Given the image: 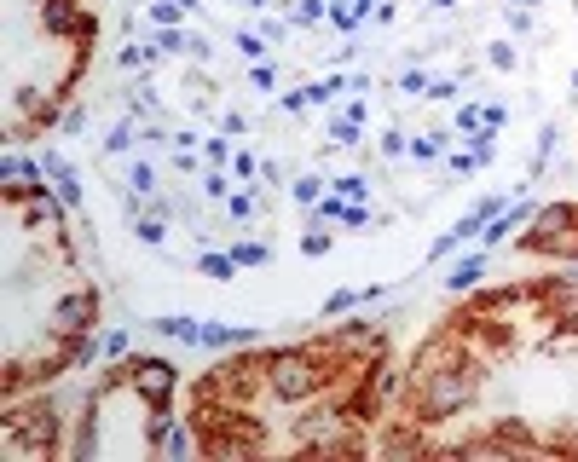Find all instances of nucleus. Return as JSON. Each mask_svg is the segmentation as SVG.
Listing matches in <instances>:
<instances>
[{
    "label": "nucleus",
    "mask_w": 578,
    "mask_h": 462,
    "mask_svg": "<svg viewBox=\"0 0 578 462\" xmlns=\"http://www.w3.org/2000/svg\"><path fill=\"white\" fill-rule=\"evenodd\" d=\"M318 359H324L318 347H278V353H267V388L289 405L312 399L324 388V376H330V370H318Z\"/></svg>",
    "instance_id": "nucleus-1"
},
{
    "label": "nucleus",
    "mask_w": 578,
    "mask_h": 462,
    "mask_svg": "<svg viewBox=\"0 0 578 462\" xmlns=\"http://www.w3.org/2000/svg\"><path fill=\"white\" fill-rule=\"evenodd\" d=\"M122 381H128V388H133L151 410H162L168 393H174V364H168V359H133Z\"/></svg>",
    "instance_id": "nucleus-2"
},
{
    "label": "nucleus",
    "mask_w": 578,
    "mask_h": 462,
    "mask_svg": "<svg viewBox=\"0 0 578 462\" xmlns=\"http://www.w3.org/2000/svg\"><path fill=\"white\" fill-rule=\"evenodd\" d=\"M93 318H99L93 295L75 290V295H64V300L53 307V336H82V329H93Z\"/></svg>",
    "instance_id": "nucleus-3"
},
{
    "label": "nucleus",
    "mask_w": 578,
    "mask_h": 462,
    "mask_svg": "<svg viewBox=\"0 0 578 462\" xmlns=\"http://www.w3.org/2000/svg\"><path fill=\"white\" fill-rule=\"evenodd\" d=\"M544 307H550L567 329H578V272H561L550 290H544Z\"/></svg>",
    "instance_id": "nucleus-4"
},
{
    "label": "nucleus",
    "mask_w": 578,
    "mask_h": 462,
    "mask_svg": "<svg viewBox=\"0 0 578 462\" xmlns=\"http://www.w3.org/2000/svg\"><path fill=\"white\" fill-rule=\"evenodd\" d=\"M24 220L35 231L58 237V226H64V202H53V197H41V191H35V197H24Z\"/></svg>",
    "instance_id": "nucleus-5"
},
{
    "label": "nucleus",
    "mask_w": 578,
    "mask_h": 462,
    "mask_svg": "<svg viewBox=\"0 0 578 462\" xmlns=\"http://www.w3.org/2000/svg\"><path fill=\"white\" fill-rule=\"evenodd\" d=\"M41 24L53 29V35H64V29L82 24V12H75V0H41Z\"/></svg>",
    "instance_id": "nucleus-6"
},
{
    "label": "nucleus",
    "mask_w": 578,
    "mask_h": 462,
    "mask_svg": "<svg viewBox=\"0 0 578 462\" xmlns=\"http://www.w3.org/2000/svg\"><path fill=\"white\" fill-rule=\"evenodd\" d=\"M480 272H486V254H468V260H457V272L446 278V290H451V295L475 290V283H480Z\"/></svg>",
    "instance_id": "nucleus-7"
},
{
    "label": "nucleus",
    "mask_w": 578,
    "mask_h": 462,
    "mask_svg": "<svg viewBox=\"0 0 578 462\" xmlns=\"http://www.w3.org/2000/svg\"><path fill=\"white\" fill-rule=\"evenodd\" d=\"M324 185H330V180H318V173H295V180H289V197L301 202V209H318V202H324Z\"/></svg>",
    "instance_id": "nucleus-8"
},
{
    "label": "nucleus",
    "mask_w": 578,
    "mask_h": 462,
    "mask_svg": "<svg viewBox=\"0 0 578 462\" xmlns=\"http://www.w3.org/2000/svg\"><path fill=\"white\" fill-rule=\"evenodd\" d=\"M156 329H162L168 341H185V347H202V324H197V318H156Z\"/></svg>",
    "instance_id": "nucleus-9"
},
{
    "label": "nucleus",
    "mask_w": 578,
    "mask_h": 462,
    "mask_svg": "<svg viewBox=\"0 0 578 462\" xmlns=\"http://www.w3.org/2000/svg\"><path fill=\"white\" fill-rule=\"evenodd\" d=\"M446 145H451V133H446V127H434V133H416L411 139V156H416V162H440Z\"/></svg>",
    "instance_id": "nucleus-10"
},
{
    "label": "nucleus",
    "mask_w": 578,
    "mask_h": 462,
    "mask_svg": "<svg viewBox=\"0 0 578 462\" xmlns=\"http://www.w3.org/2000/svg\"><path fill=\"white\" fill-rule=\"evenodd\" d=\"M197 266H202V278H214V283H231V272H238V260H231V254H209V249L197 254Z\"/></svg>",
    "instance_id": "nucleus-11"
},
{
    "label": "nucleus",
    "mask_w": 578,
    "mask_h": 462,
    "mask_svg": "<svg viewBox=\"0 0 578 462\" xmlns=\"http://www.w3.org/2000/svg\"><path fill=\"white\" fill-rule=\"evenodd\" d=\"M318 18H330V6H324V0H295V6H289V24H295V29H312Z\"/></svg>",
    "instance_id": "nucleus-12"
},
{
    "label": "nucleus",
    "mask_w": 578,
    "mask_h": 462,
    "mask_svg": "<svg viewBox=\"0 0 578 462\" xmlns=\"http://www.w3.org/2000/svg\"><path fill=\"white\" fill-rule=\"evenodd\" d=\"M99 145H104V156H128V151H133V122H116Z\"/></svg>",
    "instance_id": "nucleus-13"
},
{
    "label": "nucleus",
    "mask_w": 578,
    "mask_h": 462,
    "mask_svg": "<svg viewBox=\"0 0 578 462\" xmlns=\"http://www.w3.org/2000/svg\"><path fill=\"white\" fill-rule=\"evenodd\" d=\"M330 191H336V197H348V202H365L370 197V180H365V173H341V180H330Z\"/></svg>",
    "instance_id": "nucleus-14"
},
{
    "label": "nucleus",
    "mask_w": 578,
    "mask_h": 462,
    "mask_svg": "<svg viewBox=\"0 0 578 462\" xmlns=\"http://www.w3.org/2000/svg\"><path fill=\"white\" fill-rule=\"evenodd\" d=\"M156 445H162L168 457H191V428H168L162 422V439H156Z\"/></svg>",
    "instance_id": "nucleus-15"
},
{
    "label": "nucleus",
    "mask_w": 578,
    "mask_h": 462,
    "mask_svg": "<svg viewBox=\"0 0 578 462\" xmlns=\"http://www.w3.org/2000/svg\"><path fill=\"white\" fill-rule=\"evenodd\" d=\"M145 18H151V24H162V29H174V24L185 18V6H180V0H151Z\"/></svg>",
    "instance_id": "nucleus-16"
},
{
    "label": "nucleus",
    "mask_w": 578,
    "mask_h": 462,
    "mask_svg": "<svg viewBox=\"0 0 578 462\" xmlns=\"http://www.w3.org/2000/svg\"><path fill=\"white\" fill-rule=\"evenodd\" d=\"M197 191H202V197H209V202H220V197H231V173L209 168V173H202V180H197Z\"/></svg>",
    "instance_id": "nucleus-17"
},
{
    "label": "nucleus",
    "mask_w": 578,
    "mask_h": 462,
    "mask_svg": "<svg viewBox=\"0 0 578 462\" xmlns=\"http://www.w3.org/2000/svg\"><path fill=\"white\" fill-rule=\"evenodd\" d=\"M139 243H151V249H162V243H168V209H162V214H151V220H139Z\"/></svg>",
    "instance_id": "nucleus-18"
},
{
    "label": "nucleus",
    "mask_w": 578,
    "mask_h": 462,
    "mask_svg": "<svg viewBox=\"0 0 578 462\" xmlns=\"http://www.w3.org/2000/svg\"><path fill=\"white\" fill-rule=\"evenodd\" d=\"M468 156H475V162H492V156H497L492 127H475V133H468Z\"/></svg>",
    "instance_id": "nucleus-19"
},
{
    "label": "nucleus",
    "mask_w": 578,
    "mask_h": 462,
    "mask_svg": "<svg viewBox=\"0 0 578 462\" xmlns=\"http://www.w3.org/2000/svg\"><path fill=\"white\" fill-rule=\"evenodd\" d=\"M255 209H260V197H255V191H231V197H226V214L238 220V226H243V220L255 214Z\"/></svg>",
    "instance_id": "nucleus-20"
},
{
    "label": "nucleus",
    "mask_w": 578,
    "mask_h": 462,
    "mask_svg": "<svg viewBox=\"0 0 578 462\" xmlns=\"http://www.w3.org/2000/svg\"><path fill=\"white\" fill-rule=\"evenodd\" d=\"M238 53L249 64H260V58H267V35H260V29H238Z\"/></svg>",
    "instance_id": "nucleus-21"
},
{
    "label": "nucleus",
    "mask_w": 578,
    "mask_h": 462,
    "mask_svg": "<svg viewBox=\"0 0 578 462\" xmlns=\"http://www.w3.org/2000/svg\"><path fill=\"white\" fill-rule=\"evenodd\" d=\"M358 127H365V122L336 116V122H330V145H348V151H353V145H358Z\"/></svg>",
    "instance_id": "nucleus-22"
},
{
    "label": "nucleus",
    "mask_w": 578,
    "mask_h": 462,
    "mask_svg": "<svg viewBox=\"0 0 578 462\" xmlns=\"http://www.w3.org/2000/svg\"><path fill=\"white\" fill-rule=\"evenodd\" d=\"M128 185H133V197H156V168H151V162H133Z\"/></svg>",
    "instance_id": "nucleus-23"
},
{
    "label": "nucleus",
    "mask_w": 578,
    "mask_h": 462,
    "mask_svg": "<svg viewBox=\"0 0 578 462\" xmlns=\"http://www.w3.org/2000/svg\"><path fill=\"white\" fill-rule=\"evenodd\" d=\"M231 260H238V266H267L272 249L267 243H238V249H231Z\"/></svg>",
    "instance_id": "nucleus-24"
},
{
    "label": "nucleus",
    "mask_w": 578,
    "mask_h": 462,
    "mask_svg": "<svg viewBox=\"0 0 578 462\" xmlns=\"http://www.w3.org/2000/svg\"><path fill=\"white\" fill-rule=\"evenodd\" d=\"M99 353H104V359H128V329H104V336H99Z\"/></svg>",
    "instance_id": "nucleus-25"
},
{
    "label": "nucleus",
    "mask_w": 578,
    "mask_h": 462,
    "mask_svg": "<svg viewBox=\"0 0 578 462\" xmlns=\"http://www.w3.org/2000/svg\"><path fill=\"white\" fill-rule=\"evenodd\" d=\"M358 300H370V290H365V295H353V290H336L330 300H324V312H330V318H336V312H353Z\"/></svg>",
    "instance_id": "nucleus-26"
},
{
    "label": "nucleus",
    "mask_w": 578,
    "mask_h": 462,
    "mask_svg": "<svg viewBox=\"0 0 578 462\" xmlns=\"http://www.w3.org/2000/svg\"><path fill=\"white\" fill-rule=\"evenodd\" d=\"M249 82H255V93H272V87H278V70L260 58V64H249Z\"/></svg>",
    "instance_id": "nucleus-27"
},
{
    "label": "nucleus",
    "mask_w": 578,
    "mask_h": 462,
    "mask_svg": "<svg viewBox=\"0 0 578 462\" xmlns=\"http://www.w3.org/2000/svg\"><path fill=\"white\" fill-rule=\"evenodd\" d=\"M330 24H336V29H358L365 18H358V12L348 6V0H330Z\"/></svg>",
    "instance_id": "nucleus-28"
},
{
    "label": "nucleus",
    "mask_w": 578,
    "mask_h": 462,
    "mask_svg": "<svg viewBox=\"0 0 578 462\" xmlns=\"http://www.w3.org/2000/svg\"><path fill=\"white\" fill-rule=\"evenodd\" d=\"M18 110H24V116H41V110H46L41 87H18Z\"/></svg>",
    "instance_id": "nucleus-29"
},
{
    "label": "nucleus",
    "mask_w": 578,
    "mask_h": 462,
    "mask_svg": "<svg viewBox=\"0 0 578 462\" xmlns=\"http://www.w3.org/2000/svg\"><path fill=\"white\" fill-rule=\"evenodd\" d=\"M255 173H260V162H255L249 151H238V156H231V180H255Z\"/></svg>",
    "instance_id": "nucleus-30"
},
{
    "label": "nucleus",
    "mask_w": 578,
    "mask_h": 462,
    "mask_svg": "<svg viewBox=\"0 0 578 462\" xmlns=\"http://www.w3.org/2000/svg\"><path fill=\"white\" fill-rule=\"evenodd\" d=\"M405 151H411V145H405V133H399V127H387V133H382V156L394 162V156H405Z\"/></svg>",
    "instance_id": "nucleus-31"
},
{
    "label": "nucleus",
    "mask_w": 578,
    "mask_h": 462,
    "mask_svg": "<svg viewBox=\"0 0 578 462\" xmlns=\"http://www.w3.org/2000/svg\"><path fill=\"white\" fill-rule=\"evenodd\" d=\"M486 58H492V70H514V46H509V41L486 46Z\"/></svg>",
    "instance_id": "nucleus-32"
},
{
    "label": "nucleus",
    "mask_w": 578,
    "mask_h": 462,
    "mask_svg": "<svg viewBox=\"0 0 578 462\" xmlns=\"http://www.w3.org/2000/svg\"><path fill=\"white\" fill-rule=\"evenodd\" d=\"M341 226H370V209L365 202H341Z\"/></svg>",
    "instance_id": "nucleus-33"
},
{
    "label": "nucleus",
    "mask_w": 578,
    "mask_h": 462,
    "mask_svg": "<svg viewBox=\"0 0 578 462\" xmlns=\"http://www.w3.org/2000/svg\"><path fill=\"white\" fill-rule=\"evenodd\" d=\"M504 122H509V110H504V104H486V110H480V127H492V133H497Z\"/></svg>",
    "instance_id": "nucleus-34"
},
{
    "label": "nucleus",
    "mask_w": 578,
    "mask_h": 462,
    "mask_svg": "<svg viewBox=\"0 0 578 462\" xmlns=\"http://www.w3.org/2000/svg\"><path fill=\"white\" fill-rule=\"evenodd\" d=\"M480 110H486V104H463V110H457V127H463V133H475V127H480Z\"/></svg>",
    "instance_id": "nucleus-35"
},
{
    "label": "nucleus",
    "mask_w": 578,
    "mask_h": 462,
    "mask_svg": "<svg viewBox=\"0 0 578 462\" xmlns=\"http://www.w3.org/2000/svg\"><path fill=\"white\" fill-rule=\"evenodd\" d=\"M301 254H330V237H324V231H307V237H301Z\"/></svg>",
    "instance_id": "nucleus-36"
},
{
    "label": "nucleus",
    "mask_w": 578,
    "mask_h": 462,
    "mask_svg": "<svg viewBox=\"0 0 578 462\" xmlns=\"http://www.w3.org/2000/svg\"><path fill=\"white\" fill-rule=\"evenodd\" d=\"M202 156H209V168L226 162V139H202Z\"/></svg>",
    "instance_id": "nucleus-37"
},
{
    "label": "nucleus",
    "mask_w": 578,
    "mask_h": 462,
    "mask_svg": "<svg viewBox=\"0 0 578 462\" xmlns=\"http://www.w3.org/2000/svg\"><path fill=\"white\" fill-rule=\"evenodd\" d=\"M423 99H457V82H446V75H440V82H428Z\"/></svg>",
    "instance_id": "nucleus-38"
},
{
    "label": "nucleus",
    "mask_w": 578,
    "mask_h": 462,
    "mask_svg": "<svg viewBox=\"0 0 578 462\" xmlns=\"http://www.w3.org/2000/svg\"><path fill=\"white\" fill-rule=\"evenodd\" d=\"M260 35H267V41H284V35H289V24H278V18H267V24H260Z\"/></svg>",
    "instance_id": "nucleus-39"
},
{
    "label": "nucleus",
    "mask_w": 578,
    "mask_h": 462,
    "mask_svg": "<svg viewBox=\"0 0 578 462\" xmlns=\"http://www.w3.org/2000/svg\"><path fill=\"white\" fill-rule=\"evenodd\" d=\"M348 6L358 12V18H370V12H377V6H370V0H348Z\"/></svg>",
    "instance_id": "nucleus-40"
},
{
    "label": "nucleus",
    "mask_w": 578,
    "mask_h": 462,
    "mask_svg": "<svg viewBox=\"0 0 578 462\" xmlns=\"http://www.w3.org/2000/svg\"><path fill=\"white\" fill-rule=\"evenodd\" d=\"M238 6H255V12H267V0H238Z\"/></svg>",
    "instance_id": "nucleus-41"
},
{
    "label": "nucleus",
    "mask_w": 578,
    "mask_h": 462,
    "mask_svg": "<svg viewBox=\"0 0 578 462\" xmlns=\"http://www.w3.org/2000/svg\"><path fill=\"white\" fill-rule=\"evenodd\" d=\"M509 6H526V12H533V6H538V0H509Z\"/></svg>",
    "instance_id": "nucleus-42"
},
{
    "label": "nucleus",
    "mask_w": 578,
    "mask_h": 462,
    "mask_svg": "<svg viewBox=\"0 0 578 462\" xmlns=\"http://www.w3.org/2000/svg\"><path fill=\"white\" fill-rule=\"evenodd\" d=\"M434 6H440V12H446V6H457V0H434Z\"/></svg>",
    "instance_id": "nucleus-43"
}]
</instances>
